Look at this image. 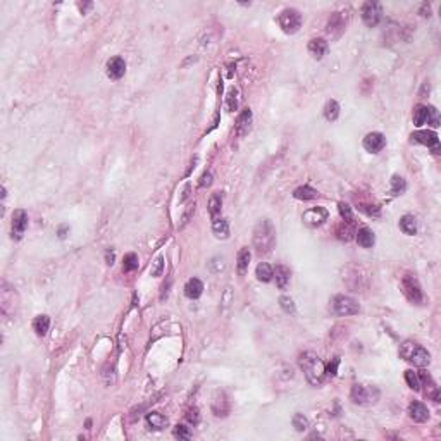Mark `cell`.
Here are the masks:
<instances>
[{
  "mask_svg": "<svg viewBox=\"0 0 441 441\" xmlns=\"http://www.w3.org/2000/svg\"><path fill=\"white\" fill-rule=\"evenodd\" d=\"M276 245V228L269 219H262L253 230V249L259 255L269 253Z\"/></svg>",
  "mask_w": 441,
  "mask_h": 441,
  "instance_id": "obj_1",
  "label": "cell"
},
{
  "mask_svg": "<svg viewBox=\"0 0 441 441\" xmlns=\"http://www.w3.org/2000/svg\"><path fill=\"white\" fill-rule=\"evenodd\" d=\"M300 367L304 371L307 381L312 386H321L326 378V367L324 362L314 352H305L300 355Z\"/></svg>",
  "mask_w": 441,
  "mask_h": 441,
  "instance_id": "obj_2",
  "label": "cell"
},
{
  "mask_svg": "<svg viewBox=\"0 0 441 441\" xmlns=\"http://www.w3.org/2000/svg\"><path fill=\"white\" fill-rule=\"evenodd\" d=\"M400 357L407 362L414 364L415 367H426L431 362V355L422 345L415 341H405L400 346Z\"/></svg>",
  "mask_w": 441,
  "mask_h": 441,
  "instance_id": "obj_3",
  "label": "cell"
},
{
  "mask_svg": "<svg viewBox=\"0 0 441 441\" xmlns=\"http://www.w3.org/2000/svg\"><path fill=\"white\" fill-rule=\"evenodd\" d=\"M331 310L333 314L341 315V317H346V315H355L359 314L360 305L355 298L346 297V295H336L331 300Z\"/></svg>",
  "mask_w": 441,
  "mask_h": 441,
  "instance_id": "obj_4",
  "label": "cell"
},
{
  "mask_svg": "<svg viewBox=\"0 0 441 441\" xmlns=\"http://www.w3.org/2000/svg\"><path fill=\"white\" fill-rule=\"evenodd\" d=\"M278 24L286 35L297 33L302 26V14L297 9H285V11L279 12Z\"/></svg>",
  "mask_w": 441,
  "mask_h": 441,
  "instance_id": "obj_5",
  "label": "cell"
},
{
  "mask_svg": "<svg viewBox=\"0 0 441 441\" xmlns=\"http://www.w3.org/2000/svg\"><path fill=\"white\" fill-rule=\"evenodd\" d=\"M402 289H403L405 297H407L408 302H412V304H415V305L422 304V300H424L422 289H421L419 281H417L412 274L403 276V279H402Z\"/></svg>",
  "mask_w": 441,
  "mask_h": 441,
  "instance_id": "obj_6",
  "label": "cell"
},
{
  "mask_svg": "<svg viewBox=\"0 0 441 441\" xmlns=\"http://www.w3.org/2000/svg\"><path fill=\"white\" fill-rule=\"evenodd\" d=\"M360 16H362V21L365 22V26H378L379 21L383 19V5L379 2H365L360 9Z\"/></svg>",
  "mask_w": 441,
  "mask_h": 441,
  "instance_id": "obj_7",
  "label": "cell"
},
{
  "mask_svg": "<svg viewBox=\"0 0 441 441\" xmlns=\"http://www.w3.org/2000/svg\"><path fill=\"white\" fill-rule=\"evenodd\" d=\"M352 397L353 403H359V405H369V403H374L376 398L379 397V391L376 388H365L362 384H355L352 388Z\"/></svg>",
  "mask_w": 441,
  "mask_h": 441,
  "instance_id": "obj_8",
  "label": "cell"
},
{
  "mask_svg": "<svg viewBox=\"0 0 441 441\" xmlns=\"http://www.w3.org/2000/svg\"><path fill=\"white\" fill-rule=\"evenodd\" d=\"M410 140L414 143H421V145H426L429 149H433L434 153H440V138L434 131L429 130H419L415 131V133L410 134Z\"/></svg>",
  "mask_w": 441,
  "mask_h": 441,
  "instance_id": "obj_9",
  "label": "cell"
},
{
  "mask_svg": "<svg viewBox=\"0 0 441 441\" xmlns=\"http://www.w3.org/2000/svg\"><path fill=\"white\" fill-rule=\"evenodd\" d=\"M327 215H329V212H327L324 207H312L304 212L302 219H304V223L307 224L308 228H317V226H321V224L326 223Z\"/></svg>",
  "mask_w": 441,
  "mask_h": 441,
  "instance_id": "obj_10",
  "label": "cell"
},
{
  "mask_svg": "<svg viewBox=\"0 0 441 441\" xmlns=\"http://www.w3.org/2000/svg\"><path fill=\"white\" fill-rule=\"evenodd\" d=\"M28 228V214L22 209H18L12 214V238L19 240L22 238V234L26 233Z\"/></svg>",
  "mask_w": 441,
  "mask_h": 441,
  "instance_id": "obj_11",
  "label": "cell"
},
{
  "mask_svg": "<svg viewBox=\"0 0 441 441\" xmlns=\"http://www.w3.org/2000/svg\"><path fill=\"white\" fill-rule=\"evenodd\" d=\"M364 149L367 150V152H371V153H378L381 152L383 149L386 147V138L383 133H378V131H372V133H369L365 138H364Z\"/></svg>",
  "mask_w": 441,
  "mask_h": 441,
  "instance_id": "obj_12",
  "label": "cell"
},
{
  "mask_svg": "<svg viewBox=\"0 0 441 441\" xmlns=\"http://www.w3.org/2000/svg\"><path fill=\"white\" fill-rule=\"evenodd\" d=\"M252 119H253V114H252V109H243V111L238 114L236 117V124H234V131H236L238 136H245V134L250 131V126H252Z\"/></svg>",
  "mask_w": 441,
  "mask_h": 441,
  "instance_id": "obj_13",
  "label": "cell"
},
{
  "mask_svg": "<svg viewBox=\"0 0 441 441\" xmlns=\"http://www.w3.org/2000/svg\"><path fill=\"white\" fill-rule=\"evenodd\" d=\"M126 73V62L121 57H112L107 62V76L111 79H121Z\"/></svg>",
  "mask_w": 441,
  "mask_h": 441,
  "instance_id": "obj_14",
  "label": "cell"
},
{
  "mask_svg": "<svg viewBox=\"0 0 441 441\" xmlns=\"http://www.w3.org/2000/svg\"><path fill=\"white\" fill-rule=\"evenodd\" d=\"M408 415H410V419L414 422H426V421H429V410L421 402H412L408 405Z\"/></svg>",
  "mask_w": 441,
  "mask_h": 441,
  "instance_id": "obj_15",
  "label": "cell"
},
{
  "mask_svg": "<svg viewBox=\"0 0 441 441\" xmlns=\"http://www.w3.org/2000/svg\"><path fill=\"white\" fill-rule=\"evenodd\" d=\"M308 54H310L314 59L321 60L324 56L327 54V41L324 38H312L308 41Z\"/></svg>",
  "mask_w": 441,
  "mask_h": 441,
  "instance_id": "obj_16",
  "label": "cell"
},
{
  "mask_svg": "<svg viewBox=\"0 0 441 441\" xmlns=\"http://www.w3.org/2000/svg\"><path fill=\"white\" fill-rule=\"evenodd\" d=\"M202 293H204V283L200 281L198 278H192L186 281L185 285V295L190 298V300H197L200 297Z\"/></svg>",
  "mask_w": 441,
  "mask_h": 441,
  "instance_id": "obj_17",
  "label": "cell"
},
{
  "mask_svg": "<svg viewBox=\"0 0 441 441\" xmlns=\"http://www.w3.org/2000/svg\"><path fill=\"white\" fill-rule=\"evenodd\" d=\"M421 381L426 384V395L429 398H433L434 402H440V389H438L436 383L433 381V378H431L427 372H421ZM422 383H421V386H422Z\"/></svg>",
  "mask_w": 441,
  "mask_h": 441,
  "instance_id": "obj_18",
  "label": "cell"
},
{
  "mask_svg": "<svg viewBox=\"0 0 441 441\" xmlns=\"http://www.w3.org/2000/svg\"><path fill=\"white\" fill-rule=\"evenodd\" d=\"M355 234H357V241H359V245L362 249H372V247H374L376 236L369 228H360Z\"/></svg>",
  "mask_w": 441,
  "mask_h": 441,
  "instance_id": "obj_19",
  "label": "cell"
},
{
  "mask_svg": "<svg viewBox=\"0 0 441 441\" xmlns=\"http://www.w3.org/2000/svg\"><path fill=\"white\" fill-rule=\"evenodd\" d=\"M274 278H276V285H278V288L285 289L286 286H288V283H289V278H291V271H289L286 266L279 264V266H276V269H274Z\"/></svg>",
  "mask_w": 441,
  "mask_h": 441,
  "instance_id": "obj_20",
  "label": "cell"
},
{
  "mask_svg": "<svg viewBox=\"0 0 441 441\" xmlns=\"http://www.w3.org/2000/svg\"><path fill=\"white\" fill-rule=\"evenodd\" d=\"M355 228H353V221H341V224L336 228V234L341 241H350L355 236Z\"/></svg>",
  "mask_w": 441,
  "mask_h": 441,
  "instance_id": "obj_21",
  "label": "cell"
},
{
  "mask_svg": "<svg viewBox=\"0 0 441 441\" xmlns=\"http://www.w3.org/2000/svg\"><path fill=\"white\" fill-rule=\"evenodd\" d=\"M250 250L245 247L238 252V259H236V269H238V274L245 276L249 272V266H250Z\"/></svg>",
  "mask_w": 441,
  "mask_h": 441,
  "instance_id": "obj_22",
  "label": "cell"
},
{
  "mask_svg": "<svg viewBox=\"0 0 441 441\" xmlns=\"http://www.w3.org/2000/svg\"><path fill=\"white\" fill-rule=\"evenodd\" d=\"M343 30H345V21L341 19L340 12H334V14L331 16L329 22H327V33L338 37V35H341Z\"/></svg>",
  "mask_w": 441,
  "mask_h": 441,
  "instance_id": "obj_23",
  "label": "cell"
},
{
  "mask_svg": "<svg viewBox=\"0 0 441 441\" xmlns=\"http://www.w3.org/2000/svg\"><path fill=\"white\" fill-rule=\"evenodd\" d=\"M147 424L152 429H164L169 424V421H167L166 415L159 414V412H150V414H147Z\"/></svg>",
  "mask_w": 441,
  "mask_h": 441,
  "instance_id": "obj_24",
  "label": "cell"
},
{
  "mask_svg": "<svg viewBox=\"0 0 441 441\" xmlns=\"http://www.w3.org/2000/svg\"><path fill=\"white\" fill-rule=\"evenodd\" d=\"M48 327H50V319L48 315H37L33 319V329L38 336H45L48 333Z\"/></svg>",
  "mask_w": 441,
  "mask_h": 441,
  "instance_id": "obj_25",
  "label": "cell"
},
{
  "mask_svg": "<svg viewBox=\"0 0 441 441\" xmlns=\"http://www.w3.org/2000/svg\"><path fill=\"white\" fill-rule=\"evenodd\" d=\"M317 195H319L317 190H314L312 186H307V185L300 186V188H297L295 192H293V197L298 198V200H304V202L314 200V198H317Z\"/></svg>",
  "mask_w": 441,
  "mask_h": 441,
  "instance_id": "obj_26",
  "label": "cell"
},
{
  "mask_svg": "<svg viewBox=\"0 0 441 441\" xmlns=\"http://www.w3.org/2000/svg\"><path fill=\"white\" fill-rule=\"evenodd\" d=\"M212 231L217 238H223L226 240L230 236V224H228L226 219H214V223H212Z\"/></svg>",
  "mask_w": 441,
  "mask_h": 441,
  "instance_id": "obj_27",
  "label": "cell"
},
{
  "mask_svg": "<svg viewBox=\"0 0 441 441\" xmlns=\"http://www.w3.org/2000/svg\"><path fill=\"white\" fill-rule=\"evenodd\" d=\"M255 274H257V279H259V281L269 283L272 278H274V269H272L269 264L260 262L259 266H257V269H255Z\"/></svg>",
  "mask_w": 441,
  "mask_h": 441,
  "instance_id": "obj_28",
  "label": "cell"
},
{
  "mask_svg": "<svg viewBox=\"0 0 441 441\" xmlns=\"http://www.w3.org/2000/svg\"><path fill=\"white\" fill-rule=\"evenodd\" d=\"M400 230L403 231L405 234H408V236L417 233V221H415L414 215L407 214L400 219Z\"/></svg>",
  "mask_w": 441,
  "mask_h": 441,
  "instance_id": "obj_29",
  "label": "cell"
},
{
  "mask_svg": "<svg viewBox=\"0 0 441 441\" xmlns=\"http://www.w3.org/2000/svg\"><path fill=\"white\" fill-rule=\"evenodd\" d=\"M221 209H223V195L217 192L209 200V214H211V217L217 219V214H221Z\"/></svg>",
  "mask_w": 441,
  "mask_h": 441,
  "instance_id": "obj_30",
  "label": "cell"
},
{
  "mask_svg": "<svg viewBox=\"0 0 441 441\" xmlns=\"http://www.w3.org/2000/svg\"><path fill=\"white\" fill-rule=\"evenodd\" d=\"M240 93H238V88H234V86H231L230 90H228V95H226V109L230 112L236 111L238 109V100H240Z\"/></svg>",
  "mask_w": 441,
  "mask_h": 441,
  "instance_id": "obj_31",
  "label": "cell"
},
{
  "mask_svg": "<svg viewBox=\"0 0 441 441\" xmlns=\"http://www.w3.org/2000/svg\"><path fill=\"white\" fill-rule=\"evenodd\" d=\"M338 115H340V105H338L336 100H329L326 104V107H324V117L333 122L338 119Z\"/></svg>",
  "mask_w": 441,
  "mask_h": 441,
  "instance_id": "obj_32",
  "label": "cell"
},
{
  "mask_svg": "<svg viewBox=\"0 0 441 441\" xmlns=\"http://www.w3.org/2000/svg\"><path fill=\"white\" fill-rule=\"evenodd\" d=\"M405 190H407V183H405V179L402 178V176L395 174L393 178H391V190H389L391 195L397 197V195H402Z\"/></svg>",
  "mask_w": 441,
  "mask_h": 441,
  "instance_id": "obj_33",
  "label": "cell"
},
{
  "mask_svg": "<svg viewBox=\"0 0 441 441\" xmlns=\"http://www.w3.org/2000/svg\"><path fill=\"white\" fill-rule=\"evenodd\" d=\"M427 122V105H417L414 109V124L422 126Z\"/></svg>",
  "mask_w": 441,
  "mask_h": 441,
  "instance_id": "obj_34",
  "label": "cell"
},
{
  "mask_svg": "<svg viewBox=\"0 0 441 441\" xmlns=\"http://www.w3.org/2000/svg\"><path fill=\"white\" fill-rule=\"evenodd\" d=\"M134 269H138V255L136 253H126L124 260H122V271L133 272Z\"/></svg>",
  "mask_w": 441,
  "mask_h": 441,
  "instance_id": "obj_35",
  "label": "cell"
},
{
  "mask_svg": "<svg viewBox=\"0 0 441 441\" xmlns=\"http://www.w3.org/2000/svg\"><path fill=\"white\" fill-rule=\"evenodd\" d=\"M405 381H407L408 388L414 389V391H419L421 389V378L417 372L414 371H405Z\"/></svg>",
  "mask_w": 441,
  "mask_h": 441,
  "instance_id": "obj_36",
  "label": "cell"
},
{
  "mask_svg": "<svg viewBox=\"0 0 441 441\" xmlns=\"http://www.w3.org/2000/svg\"><path fill=\"white\" fill-rule=\"evenodd\" d=\"M164 267H166V262H164V255H159L152 262V267H150V274L155 276V278H159V276L164 274Z\"/></svg>",
  "mask_w": 441,
  "mask_h": 441,
  "instance_id": "obj_37",
  "label": "cell"
},
{
  "mask_svg": "<svg viewBox=\"0 0 441 441\" xmlns=\"http://www.w3.org/2000/svg\"><path fill=\"white\" fill-rule=\"evenodd\" d=\"M293 427H295V429L297 431H305L308 427V421H307V417H305L304 414H295L293 415Z\"/></svg>",
  "mask_w": 441,
  "mask_h": 441,
  "instance_id": "obj_38",
  "label": "cell"
},
{
  "mask_svg": "<svg viewBox=\"0 0 441 441\" xmlns=\"http://www.w3.org/2000/svg\"><path fill=\"white\" fill-rule=\"evenodd\" d=\"M173 434H174V438H178V440H190V438H192V431H190V427H186L185 424L174 426Z\"/></svg>",
  "mask_w": 441,
  "mask_h": 441,
  "instance_id": "obj_39",
  "label": "cell"
},
{
  "mask_svg": "<svg viewBox=\"0 0 441 441\" xmlns=\"http://www.w3.org/2000/svg\"><path fill=\"white\" fill-rule=\"evenodd\" d=\"M427 124H431L433 128L440 126V114L433 105H427Z\"/></svg>",
  "mask_w": 441,
  "mask_h": 441,
  "instance_id": "obj_40",
  "label": "cell"
},
{
  "mask_svg": "<svg viewBox=\"0 0 441 441\" xmlns=\"http://www.w3.org/2000/svg\"><path fill=\"white\" fill-rule=\"evenodd\" d=\"M338 211H340V215L343 221H353V214H352V207L345 202H340L338 204Z\"/></svg>",
  "mask_w": 441,
  "mask_h": 441,
  "instance_id": "obj_41",
  "label": "cell"
},
{
  "mask_svg": "<svg viewBox=\"0 0 441 441\" xmlns=\"http://www.w3.org/2000/svg\"><path fill=\"white\" fill-rule=\"evenodd\" d=\"M279 305H281V308L286 312V314H295V304H293V300L289 297L279 298Z\"/></svg>",
  "mask_w": 441,
  "mask_h": 441,
  "instance_id": "obj_42",
  "label": "cell"
},
{
  "mask_svg": "<svg viewBox=\"0 0 441 441\" xmlns=\"http://www.w3.org/2000/svg\"><path fill=\"white\" fill-rule=\"evenodd\" d=\"M359 211L364 212L367 215H379V207L376 205H365V204H360L359 205Z\"/></svg>",
  "mask_w": 441,
  "mask_h": 441,
  "instance_id": "obj_43",
  "label": "cell"
},
{
  "mask_svg": "<svg viewBox=\"0 0 441 441\" xmlns=\"http://www.w3.org/2000/svg\"><path fill=\"white\" fill-rule=\"evenodd\" d=\"M186 421H188L190 424H198V421H200V415H198V408L197 407L190 408L188 414H186Z\"/></svg>",
  "mask_w": 441,
  "mask_h": 441,
  "instance_id": "obj_44",
  "label": "cell"
},
{
  "mask_svg": "<svg viewBox=\"0 0 441 441\" xmlns=\"http://www.w3.org/2000/svg\"><path fill=\"white\" fill-rule=\"evenodd\" d=\"M338 365H340V357H334V359H333V362H329V365H327V369H326V374H329V376H336V372H338Z\"/></svg>",
  "mask_w": 441,
  "mask_h": 441,
  "instance_id": "obj_45",
  "label": "cell"
},
{
  "mask_svg": "<svg viewBox=\"0 0 441 441\" xmlns=\"http://www.w3.org/2000/svg\"><path fill=\"white\" fill-rule=\"evenodd\" d=\"M212 185V174L211 173H204L200 178V188H205V186Z\"/></svg>",
  "mask_w": 441,
  "mask_h": 441,
  "instance_id": "obj_46",
  "label": "cell"
},
{
  "mask_svg": "<svg viewBox=\"0 0 441 441\" xmlns=\"http://www.w3.org/2000/svg\"><path fill=\"white\" fill-rule=\"evenodd\" d=\"M421 16H424V18H429V16H431V5L429 4H422V5H421Z\"/></svg>",
  "mask_w": 441,
  "mask_h": 441,
  "instance_id": "obj_47",
  "label": "cell"
},
{
  "mask_svg": "<svg viewBox=\"0 0 441 441\" xmlns=\"http://www.w3.org/2000/svg\"><path fill=\"white\" fill-rule=\"evenodd\" d=\"M193 212H195V204H193V205H190V207H188V212H186V214L183 215V224H186V223H188L190 215H192Z\"/></svg>",
  "mask_w": 441,
  "mask_h": 441,
  "instance_id": "obj_48",
  "label": "cell"
},
{
  "mask_svg": "<svg viewBox=\"0 0 441 441\" xmlns=\"http://www.w3.org/2000/svg\"><path fill=\"white\" fill-rule=\"evenodd\" d=\"M105 260H107L109 266H112V264H114V252L107 250V252H105Z\"/></svg>",
  "mask_w": 441,
  "mask_h": 441,
  "instance_id": "obj_49",
  "label": "cell"
},
{
  "mask_svg": "<svg viewBox=\"0 0 441 441\" xmlns=\"http://www.w3.org/2000/svg\"><path fill=\"white\" fill-rule=\"evenodd\" d=\"M92 5H93L92 2H86V4H78V7L81 9V14H85V12L88 11V9L92 7Z\"/></svg>",
  "mask_w": 441,
  "mask_h": 441,
  "instance_id": "obj_50",
  "label": "cell"
}]
</instances>
